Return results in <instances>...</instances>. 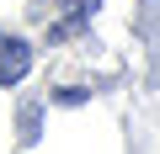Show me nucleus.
<instances>
[{
    "label": "nucleus",
    "instance_id": "2",
    "mask_svg": "<svg viewBox=\"0 0 160 154\" xmlns=\"http://www.w3.org/2000/svg\"><path fill=\"white\" fill-rule=\"evenodd\" d=\"M64 6H69V16L53 27V37H69V32H80V27H86L91 21V11H96V0H64Z\"/></svg>",
    "mask_w": 160,
    "mask_h": 154
},
{
    "label": "nucleus",
    "instance_id": "1",
    "mask_svg": "<svg viewBox=\"0 0 160 154\" xmlns=\"http://www.w3.org/2000/svg\"><path fill=\"white\" fill-rule=\"evenodd\" d=\"M27 69H32V48L22 37H0V85H16Z\"/></svg>",
    "mask_w": 160,
    "mask_h": 154
}]
</instances>
